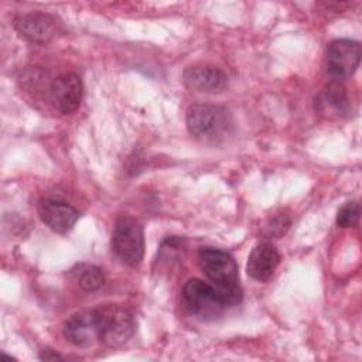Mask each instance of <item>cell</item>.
Wrapping results in <instances>:
<instances>
[{
	"label": "cell",
	"mask_w": 362,
	"mask_h": 362,
	"mask_svg": "<svg viewBox=\"0 0 362 362\" xmlns=\"http://www.w3.org/2000/svg\"><path fill=\"white\" fill-rule=\"evenodd\" d=\"M198 263L228 307L240 303L242 290L239 286L238 266L228 252L212 246H204L198 250Z\"/></svg>",
	"instance_id": "cell-1"
},
{
	"label": "cell",
	"mask_w": 362,
	"mask_h": 362,
	"mask_svg": "<svg viewBox=\"0 0 362 362\" xmlns=\"http://www.w3.org/2000/svg\"><path fill=\"white\" fill-rule=\"evenodd\" d=\"M185 122L189 134L205 141L223 139L232 127V117L226 107L208 103L192 105L187 112Z\"/></svg>",
	"instance_id": "cell-2"
},
{
	"label": "cell",
	"mask_w": 362,
	"mask_h": 362,
	"mask_svg": "<svg viewBox=\"0 0 362 362\" xmlns=\"http://www.w3.org/2000/svg\"><path fill=\"white\" fill-rule=\"evenodd\" d=\"M99 341L109 346L117 348L126 344L136 331L133 314L119 304H103L95 308Z\"/></svg>",
	"instance_id": "cell-3"
},
{
	"label": "cell",
	"mask_w": 362,
	"mask_h": 362,
	"mask_svg": "<svg viewBox=\"0 0 362 362\" xmlns=\"http://www.w3.org/2000/svg\"><path fill=\"white\" fill-rule=\"evenodd\" d=\"M181 297L185 310L204 321L218 318L228 307L218 290L199 279L188 280L182 287Z\"/></svg>",
	"instance_id": "cell-4"
},
{
	"label": "cell",
	"mask_w": 362,
	"mask_h": 362,
	"mask_svg": "<svg viewBox=\"0 0 362 362\" xmlns=\"http://www.w3.org/2000/svg\"><path fill=\"white\" fill-rule=\"evenodd\" d=\"M112 249L127 266L136 267L144 255V232L139 221L122 215L116 219L112 233Z\"/></svg>",
	"instance_id": "cell-5"
},
{
	"label": "cell",
	"mask_w": 362,
	"mask_h": 362,
	"mask_svg": "<svg viewBox=\"0 0 362 362\" xmlns=\"http://www.w3.org/2000/svg\"><path fill=\"white\" fill-rule=\"evenodd\" d=\"M361 62V45L358 41L341 38L329 42L327 48V69L335 79L351 76Z\"/></svg>",
	"instance_id": "cell-6"
},
{
	"label": "cell",
	"mask_w": 362,
	"mask_h": 362,
	"mask_svg": "<svg viewBox=\"0 0 362 362\" xmlns=\"http://www.w3.org/2000/svg\"><path fill=\"white\" fill-rule=\"evenodd\" d=\"M83 85L76 74H62L57 76L48 89L49 103L62 115L75 112L82 100Z\"/></svg>",
	"instance_id": "cell-7"
},
{
	"label": "cell",
	"mask_w": 362,
	"mask_h": 362,
	"mask_svg": "<svg viewBox=\"0 0 362 362\" xmlns=\"http://www.w3.org/2000/svg\"><path fill=\"white\" fill-rule=\"evenodd\" d=\"M14 28L23 38L40 44L54 40L61 30L55 17L38 11L16 17Z\"/></svg>",
	"instance_id": "cell-8"
},
{
	"label": "cell",
	"mask_w": 362,
	"mask_h": 362,
	"mask_svg": "<svg viewBox=\"0 0 362 362\" xmlns=\"http://www.w3.org/2000/svg\"><path fill=\"white\" fill-rule=\"evenodd\" d=\"M64 337L75 346L86 348L99 339L95 308L72 314L64 324Z\"/></svg>",
	"instance_id": "cell-9"
},
{
	"label": "cell",
	"mask_w": 362,
	"mask_h": 362,
	"mask_svg": "<svg viewBox=\"0 0 362 362\" xmlns=\"http://www.w3.org/2000/svg\"><path fill=\"white\" fill-rule=\"evenodd\" d=\"M187 88L205 93H219L228 86V76L211 65L188 66L182 74Z\"/></svg>",
	"instance_id": "cell-10"
},
{
	"label": "cell",
	"mask_w": 362,
	"mask_h": 362,
	"mask_svg": "<svg viewBox=\"0 0 362 362\" xmlns=\"http://www.w3.org/2000/svg\"><path fill=\"white\" fill-rule=\"evenodd\" d=\"M41 221L57 233L69 232L79 218V212L69 204L54 199H42L38 204Z\"/></svg>",
	"instance_id": "cell-11"
},
{
	"label": "cell",
	"mask_w": 362,
	"mask_h": 362,
	"mask_svg": "<svg viewBox=\"0 0 362 362\" xmlns=\"http://www.w3.org/2000/svg\"><path fill=\"white\" fill-rule=\"evenodd\" d=\"M317 112L327 119H341L349 110V99L345 86L338 82H329L315 98Z\"/></svg>",
	"instance_id": "cell-12"
},
{
	"label": "cell",
	"mask_w": 362,
	"mask_h": 362,
	"mask_svg": "<svg viewBox=\"0 0 362 362\" xmlns=\"http://www.w3.org/2000/svg\"><path fill=\"white\" fill-rule=\"evenodd\" d=\"M280 263V253L270 242H262L250 252L247 259V274L257 281H267Z\"/></svg>",
	"instance_id": "cell-13"
},
{
	"label": "cell",
	"mask_w": 362,
	"mask_h": 362,
	"mask_svg": "<svg viewBox=\"0 0 362 362\" xmlns=\"http://www.w3.org/2000/svg\"><path fill=\"white\" fill-rule=\"evenodd\" d=\"M72 276L78 286L85 291H95L100 288L105 283L103 272L95 264H76V267L72 270Z\"/></svg>",
	"instance_id": "cell-14"
},
{
	"label": "cell",
	"mask_w": 362,
	"mask_h": 362,
	"mask_svg": "<svg viewBox=\"0 0 362 362\" xmlns=\"http://www.w3.org/2000/svg\"><path fill=\"white\" fill-rule=\"evenodd\" d=\"M359 219V204L356 201H349L342 205L337 214V225L339 228H351Z\"/></svg>",
	"instance_id": "cell-15"
},
{
	"label": "cell",
	"mask_w": 362,
	"mask_h": 362,
	"mask_svg": "<svg viewBox=\"0 0 362 362\" xmlns=\"http://www.w3.org/2000/svg\"><path fill=\"white\" fill-rule=\"evenodd\" d=\"M290 225V221L286 215H279L274 219H272L270 222V228H269V235L270 236H280L284 235V232L287 230Z\"/></svg>",
	"instance_id": "cell-16"
}]
</instances>
